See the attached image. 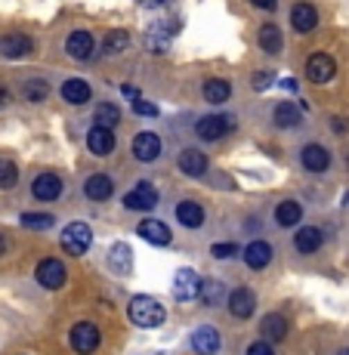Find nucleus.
<instances>
[{
    "instance_id": "nucleus-6",
    "label": "nucleus",
    "mask_w": 349,
    "mask_h": 355,
    "mask_svg": "<svg viewBox=\"0 0 349 355\" xmlns=\"http://www.w3.org/2000/svg\"><path fill=\"white\" fill-rule=\"evenodd\" d=\"M173 297L180 303H189V300L201 297V278H198L195 269H180L173 275Z\"/></svg>"
},
{
    "instance_id": "nucleus-48",
    "label": "nucleus",
    "mask_w": 349,
    "mask_h": 355,
    "mask_svg": "<svg viewBox=\"0 0 349 355\" xmlns=\"http://www.w3.org/2000/svg\"><path fill=\"white\" fill-rule=\"evenodd\" d=\"M337 355H349V349H340V352H337Z\"/></svg>"
},
{
    "instance_id": "nucleus-29",
    "label": "nucleus",
    "mask_w": 349,
    "mask_h": 355,
    "mask_svg": "<svg viewBox=\"0 0 349 355\" xmlns=\"http://www.w3.org/2000/svg\"><path fill=\"white\" fill-rule=\"evenodd\" d=\"M300 220H303V204H297V201H282V204L275 207V223H278V226L291 229V226H297Z\"/></svg>"
},
{
    "instance_id": "nucleus-2",
    "label": "nucleus",
    "mask_w": 349,
    "mask_h": 355,
    "mask_svg": "<svg viewBox=\"0 0 349 355\" xmlns=\"http://www.w3.org/2000/svg\"><path fill=\"white\" fill-rule=\"evenodd\" d=\"M59 244H62V250L68 257H84L93 244V232H90L87 223H68V226L62 229Z\"/></svg>"
},
{
    "instance_id": "nucleus-21",
    "label": "nucleus",
    "mask_w": 349,
    "mask_h": 355,
    "mask_svg": "<svg viewBox=\"0 0 349 355\" xmlns=\"http://www.w3.org/2000/svg\"><path fill=\"white\" fill-rule=\"evenodd\" d=\"M114 192V182H112V176H105V173H93L90 180L84 182V195L90 198V201H108Z\"/></svg>"
},
{
    "instance_id": "nucleus-44",
    "label": "nucleus",
    "mask_w": 349,
    "mask_h": 355,
    "mask_svg": "<svg viewBox=\"0 0 349 355\" xmlns=\"http://www.w3.org/2000/svg\"><path fill=\"white\" fill-rule=\"evenodd\" d=\"M282 87H284V90H297V80L287 78V80H282Z\"/></svg>"
},
{
    "instance_id": "nucleus-8",
    "label": "nucleus",
    "mask_w": 349,
    "mask_h": 355,
    "mask_svg": "<svg viewBox=\"0 0 349 355\" xmlns=\"http://www.w3.org/2000/svg\"><path fill=\"white\" fill-rule=\"evenodd\" d=\"M155 204H158V192H155L152 182H136V186L124 195L127 210H152Z\"/></svg>"
},
{
    "instance_id": "nucleus-3",
    "label": "nucleus",
    "mask_w": 349,
    "mask_h": 355,
    "mask_svg": "<svg viewBox=\"0 0 349 355\" xmlns=\"http://www.w3.org/2000/svg\"><path fill=\"white\" fill-rule=\"evenodd\" d=\"M99 343H102V334H99V327L90 322H78L68 331V346L78 355H93L99 349Z\"/></svg>"
},
{
    "instance_id": "nucleus-18",
    "label": "nucleus",
    "mask_w": 349,
    "mask_h": 355,
    "mask_svg": "<svg viewBox=\"0 0 349 355\" xmlns=\"http://www.w3.org/2000/svg\"><path fill=\"white\" fill-rule=\"evenodd\" d=\"M136 235L146 238V241L155 244V248H167L170 244V229L164 226L161 220H142L139 226H136Z\"/></svg>"
},
{
    "instance_id": "nucleus-33",
    "label": "nucleus",
    "mask_w": 349,
    "mask_h": 355,
    "mask_svg": "<svg viewBox=\"0 0 349 355\" xmlns=\"http://www.w3.org/2000/svg\"><path fill=\"white\" fill-rule=\"evenodd\" d=\"M127 46H130V34L124 28H114L102 37V50L105 53H121V50H127Z\"/></svg>"
},
{
    "instance_id": "nucleus-17",
    "label": "nucleus",
    "mask_w": 349,
    "mask_h": 355,
    "mask_svg": "<svg viewBox=\"0 0 349 355\" xmlns=\"http://www.w3.org/2000/svg\"><path fill=\"white\" fill-rule=\"evenodd\" d=\"M176 167H180L186 176H195V180H198V176L207 173L210 161H207V155L198 152V148H186V152L180 155V161H176Z\"/></svg>"
},
{
    "instance_id": "nucleus-25",
    "label": "nucleus",
    "mask_w": 349,
    "mask_h": 355,
    "mask_svg": "<svg viewBox=\"0 0 349 355\" xmlns=\"http://www.w3.org/2000/svg\"><path fill=\"white\" fill-rule=\"evenodd\" d=\"M257 40H259V50H263V53H272V56H278V53H282V46H284L282 28H278L275 22H266L263 28H259Z\"/></svg>"
},
{
    "instance_id": "nucleus-11",
    "label": "nucleus",
    "mask_w": 349,
    "mask_h": 355,
    "mask_svg": "<svg viewBox=\"0 0 349 355\" xmlns=\"http://www.w3.org/2000/svg\"><path fill=\"white\" fill-rule=\"evenodd\" d=\"M31 195L37 198V201H56V198H62V180H59L56 173H40V176H34Z\"/></svg>"
},
{
    "instance_id": "nucleus-22",
    "label": "nucleus",
    "mask_w": 349,
    "mask_h": 355,
    "mask_svg": "<svg viewBox=\"0 0 349 355\" xmlns=\"http://www.w3.org/2000/svg\"><path fill=\"white\" fill-rule=\"evenodd\" d=\"M272 121H275V127L291 130V127H300V124H303V112H300L293 102H278V105L272 108Z\"/></svg>"
},
{
    "instance_id": "nucleus-19",
    "label": "nucleus",
    "mask_w": 349,
    "mask_h": 355,
    "mask_svg": "<svg viewBox=\"0 0 349 355\" xmlns=\"http://www.w3.org/2000/svg\"><path fill=\"white\" fill-rule=\"evenodd\" d=\"M31 50H34V44L28 34H6V37H0V53H3L6 59H22V56H28Z\"/></svg>"
},
{
    "instance_id": "nucleus-30",
    "label": "nucleus",
    "mask_w": 349,
    "mask_h": 355,
    "mask_svg": "<svg viewBox=\"0 0 349 355\" xmlns=\"http://www.w3.org/2000/svg\"><path fill=\"white\" fill-rule=\"evenodd\" d=\"M232 96V87H229V80H223V78H210V80H204V99L210 102V105H223L225 99Z\"/></svg>"
},
{
    "instance_id": "nucleus-46",
    "label": "nucleus",
    "mask_w": 349,
    "mask_h": 355,
    "mask_svg": "<svg viewBox=\"0 0 349 355\" xmlns=\"http://www.w3.org/2000/svg\"><path fill=\"white\" fill-rule=\"evenodd\" d=\"M6 99H10V96H6V90H3V87H0V108L6 105Z\"/></svg>"
},
{
    "instance_id": "nucleus-5",
    "label": "nucleus",
    "mask_w": 349,
    "mask_h": 355,
    "mask_svg": "<svg viewBox=\"0 0 349 355\" xmlns=\"http://www.w3.org/2000/svg\"><path fill=\"white\" fill-rule=\"evenodd\" d=\"M34 278H37L40 288L59 291V288L65 284V266H62V259H56V257L40 259V263H37V272H34Z\"/></svg>"
},
{
    "instance_id": "nucleus-15",
    "label": "nucleus",
    "mask_w": 349,
    "mask_h": 355,
    "mask_svg": "<svg viewBox=\"0 0 349 355\" xmlns=\"http://www.w3.org/2000/svg\"><path fill=\"white\" fill-rule=\"evenodd\" d=\"M291 25L297 34H309L318 25V10L312 3H293L291 6Z\"/></svg>"
},
{
    "instance_id": "nucleus-7",
    "label": "nucleus",
    "mask_w": 349,
    "mask_h": 355,
    "mask_svg": "<svg viewBox=\"0 0 349 355\" xmlns=\"http://www.w3.org/2000/svg\"><path fill=\"white\" fill-rule=\"evenodd\" d=\"M334 74H337V62H334L327 53H312V56L306 59V78H309L312 84H327Z\"/></svg>"
},
{
    "instance_id": "nucleus-9",
    "label": "nucleus",
    "mask_w": 349,
    "mask_h": 355,
    "mask_svg": "<svg viewBox=\"0 0 349 355\" xmlns=\"http://www.w3.org/2000/svg\"><path fill=\"white\" fill-rule=\"evenodd\" d=\"M161 155V136L158 133H148V130H142V133L133 136V158L148 164L155 161Z\"/></svg>"
},
{
    "instance_id": "nucleus-26",
    "label": "nucleus",
    "mask_w": 349,
    "mask_h": 355,
    "mask_svg": "<svg viewBox=\"0 0 349 355\" xmlns=\"http://www.w3.org/2000/svg\"><path fill=\"white\" fill-rule=\"evenodd\" d=\"M259 334H263V340H272V343H282L287 337V318L278 315V312H269V315L259 322Z\"/></svg>"
},
{
    "instance_id": "nucleus-37",
    "label": "nucleus",
    "mask_w": 349,
    "mask_h": 355,
    "mask_svg": "<svg viewBox=\"0 0 349 355\" xmlns=\"http://www.w3.org/2000/svg\"><path fill=\"white\" fill-rule=\"evenodd\" d=\"M133 112L142 114V118H158V105H155V102H148V99H142V96L133 102Z\"/></svg>"
},
{
    "instance_id": "nucleus-16",
    "label": "nucleus",
    "mask_w": 349,
    "mask_h": 355,
    "mask_svg": "<svg viewBox=\"0 0 349 355\" xmlns=\"http://www.w3.org/2000/svg\"><path fill=\"white\" fill-rule=\"evenodd\" d=\"M114 133L108 127H99V124H93V130L87 133V148H90L93 155H99V158H105V155H112L114 152Z\"/></svg>"
},
{
    "instance_id": "nucleus-13",
    "label": "nucleus",
    "mask_w": 349,
    "mask_h": 355,
    "mask_svg": "<svg viewBox=\"0 0 349 355\" xmlns=\"http://www.w3.org/2000/svg\"><path fill=\"white\" fill-rule=\"evenodd\" d=\"M93 50H96V40L90 31H71L65 37V53L71 59H90Z\"/></svg>"
},
{
    "instance_id": "nucleus-27",
    "label": "nucleus",
    "mask_w": 349,
    "mask_h": 355,
    "mask_svg": "<svg viewBox=\"0 0 349 355\" xmlns=\"http://www.w3.org/2000/svg\"><path fill=\"white\" fill-rule=\"evenodd\" d=\"M321 232L316 226H306V229H300L297 235H293V248H297V254H316V250L321 248Z\"/></svg>"
},
{
    "instance_id": "nucleus-23",
    "label": "nucleus",
    "mask_w": 349,
    "mask_h": 355,
    "mask_svg": "<svg viewBox=\"0 0 349 355\" xmlns=\"http://www.w3.org/2000/svg\"><path fill=\"white\" fill-rule=\"evenodd\" d=\"M244 263H248L254 272L266 269V266L272 263V248H269V241H250L248 248H244Z\"/></svg>"
},
{
    "instance_id": "nucleus-10",
    "label": "nucleus",
    "mask_w": 349,
    "mask_h": 355,
    "mask_svg": "<svg viewBox=\"0 0 349 355\" xmlns=\"http://www.w3.org/2000/svg\"><path fill=\"white\" fill-rule=\"evenodd\" d=\"M254 309H257V293L250 291V288H235L229 293V312H232V318H250L254 315Z\"/></svg>"
},
{
    "instance_id": "nucleus-42",
    "label": "nucleus",
    "mask_w": 349,
    "mask_h": 355,
    "mask_svg": "<svg viewBox=\"0 0 349 355\" xmlns=\"http://www.w3.org/2000/svg\"><path fill=\"white\" fill-rule=\"evenodd\" d=\"M121 93H124V96H127L130 102H136V99H139V90H136V87H130V84L121 87Z\"/></svg>"
},
{
    "instance_id": "nucleus-47",
    "label": "nucleus",
    "mask_w": 349,
    "mask_h": 355,
    "mask_svg": "<svg viewBox=\"0 0 349 355\" xmlns=\"http://www.w3.org/2000/svg\"><path fill=\"white\" fill-rule=\"evenodd\" d=\"M3 250H6V241H3V235H0V254H3Z\"/></svg>"
},
{
    "instance_id": "nucleus-38",
    "label": "nucleus",
    "mask_w": 349,
    "mask_h": 355,
    "mask_svg": "<svg viewBox=\"0 0 349 355\" xmlns=\"http://www.w3.org/2000/svg\"><path fill=\"white\" fill-rule=\"evenodd\" d=\"M250 84H254V90H257V93H263L266 87L275 84V74H272V71H257L254 78H250Z\"/></svg>"
},
{
    "instance_id": "nucleus-31",
    "label": "nucleus",
    "mask_w": 349,
    "mask_h": 355,
    "mask_svg": "<svg viewBox=\"0 0 349 355\" xmlns=\"http://www.w3.org/2000/svg\"><path fill=\"white\" fill-rule=\"evenodd\" d=\"M93 121H96L99 127L114 130V127L121 124V108L112 105V102H99V105H96V112H93Z\"/></svg>"
},
{
    "instance_id": "nucleus-4",
    "label": "nucleus",
    "mask_w": 349,
    "mask_h": 355,
    "mask_svg": "<svg viewBox=\"0 0 349 355\" xmlns=\"http://www.w3.org/2000/svg\"><path fill=\"white\" fill-rule=\"evenodd\" d=\"M232 130H235V118H232V114H207V118H201L195 124L198 139H204V142L223 139V136H229Z\"/></svg>"
},
{
    "instance_id": "nucleus-45",
    "label": "nucleus",
    "mask_w": 349,
    "mask_h": 355,
    "mask_svg": "<svg viewBox=\"0 0 349 355\" xmlns=\"http://www.w3.org/2000/svg\"><path fill=\"white\" fill-rule=\"evenodd\" d=\"M139 3H142V6H161L164 0H139Z\"/></svg>"
},
{
    "instance_id": "nucleus-12",
    "label": "nucleus",
    "mask_w": 349,
    "mask_h": 355,
    "mask_svg": "<svg viewBox=\"0 0 349 355\" xmlns=\"http://www.w3.org/2000/svg\"><path fill=\"white\" fill-rule=\"evenodd\" d=\"M300 164H303L309 173H325V170L331 167V155H327L325 146L309 142V146H303V152H300Z\"/></svg>"
},
{
    "instance_id": "nucleus-39",
    "label": "nucleus",
    "mask_w": 349,
    "mask_h": 355,
    "mask_svg": "<svg viewBox=\"0 0 349 355\" xmlns=\"http://www.w3.org/2000/svg\"><path fill=\"white\" fill-rule=\"evenodd\" d=\"M248 355H275V352H272V343H266V340H257V343L248 349Z\"/></svg>"
},
{
    "instance_id": "nucleus-49",
    "label": "nucleus",
    "mask_w": 349,
    "mask_h": 355,
    "mask_svg": "<svg viewBox=\"0 0 349 355\" xmlns=\"http://www.w3.org/2000/svg\"><path fill=\"white\" fill-rule=\"evenodd\" d=\"M346 167H349V152H346Z\"/></svg>"
},
{
    "instance_id": "nucleus-20",
    "label": "nucleus",
    "mask_w": 349,
    "mask_h": 355,
    "mask_svg": "<svg viewBox=\"0 0 349 355\" xmlns=\"http://www.w3.org/2000/svg\"><path fill=\"white\" fill-rule=\"evenodd\" d=\"M59 93H62V99L68 102V105H87L90 96H93L90 84H87V80H80V78H68Z\"/></svg>"
},
{
    "instance_id": "nucleus-35",
    "label": "nucleus",
    "mask_w": 349,
    "mask_h": 355,
    "mask_svg": "<svg viewBox=\"0 0 349 355\" xmlns=\"http://www.w3.org/2000/svg\"><path fill=\"white\" fill-rule=\"evenodd\" d=\"M22 226L31 232H44L53 226V216L50 214H22Z\"/></svg>"
},
{
    "instance_id": "nucleus-14",
    "label": "nucleus",
    "mask_w": 349,
    "mask_h": 355,
    "mask_svg": "<svg viewBox=\"0 0 349 355\" xmlns=\"http://www.w3.org/2000/svg\"><path fill=\"white\" fill-rule=\"evenodd\" d=\"M191 349H195L198 355H216L220 352V331L210 324L198 327L195 334H191Z\"/></svg>"
},
{
    "instance_id": "nucleus-28",
    "label": "nucleus",
    "mask_w": 349,
    "mask_h": 355,
    "mask_svg": "<svg viewBox=\"0 0 349 355\" xmlns=\"http://www.w3.org/2000/svg\"><path fill=\"white\" fill-rule=\"evenodd\" d=\"M108 266H112V272H118V275H124L130 272V266H133V250H130V244L118 241L112 250H108Z\"/></svg>"
},
{
    "instance_id": "nucleus-41",
    "label": "nucleus",
    "mask_w": 349,
    "mask_h": 355,
    "mask_svg": "<svg viewBox=\"0 0 349 355\" xmlns=\"http://www.w3.org/2000/svg\"><path fill=\"white\" fill-rule=\"evenodd\" d=\"M254 6H259V10H269V12H275V6H278V0H250Z\"/></svg>"
},
{
    "instance_id": "nucleus-1",
    "label": "nucleus",
    "mask_w": 349,
    "mask_h": 355,
    "mask_svg": "<svg viewBox=\"0 0 349 355\" xmlns=\"http://www.w3.org/2000/svg\"><path fill=\"white\" fill-rule=\"evenodd\" d=\"M127 315L136 327H161L164 322H167V309H164L155 297H146V293H139V297L130 300Z\"/></svg>"
},
{
    "instance_id": "nucleus-36",
    "label": "nucleus",
    "mask_w": 349,
    "mask_h": 355,
    "mask_svg": "<svg viewBox=\"0 0 349 355\" xmlns=\"http://www.w3.org/2000/svg\"><path fill=\"white\" fill-rule=\"evenodd\" d=\"M201 300L207 306L223 303V284L220 282H201Z\"/></svg>"
},
{
    "instance_id": "nucleus-40",
    "label": "nucleus",
    "mask_w": 349,
    "mask_h": 355,
    "mask_svg": "<svg viewBox=\"0 0 349 355\" xmlns=\"http://www.w3.org/2000/svg\"><path fill=\"white\" fill-rule=\"evenodd\" d=\"M216 259H225V257H232L235 254V244H214V250H210Z\"/></svg>"
},
{
    "instance_id": "nucleus-43",
    "label": "nucleus",
    "mask_w": 349,
    "mask_h": 355,
    "mask_svg": "<svg viewBox=\"0 0 349 355\" xmlns=\"http://www.w3.org/2000/svg\"><path fill=\"white\" fill-rule=\"evenodd\" d=\"M334 130H337V133H343V130H349V121H343V118H334Z\"/></svg>"
},
{
    "instance_id": "nucleus-34",
    "label": "nucleus",
    "mask_w": 349,
    "mask_h": 355,
    "mask_svg": "<svg viewBox=\"0 0 349 355\" xmlns=\"http://www.w3.org/2000/svg\"><path fill=\"white\" fill-rule=\"evenodd\" d=\"M19 182V167L10 158H0V189H12Z\"/></svg>"
},
{
    "instance_id": "nucleus-32",
    "label": "nucleus",
    "mask_w": 349,
    "mask_h": 355,
    "mask_svg": "<svg viewBox=\"0 0 349 355\" xmlns=\"http://www.w3.org/2000/svg\"><path fill=\"white\" fill-rule=\"evenodd\" d=\"M22 96L28 102H44L46 96H50V84H46L44 78H31L22 84Z\"/></svg>"
},
{
    "instance_id": "nucleus-24",
    "label": "nucleus",
    "mask_w": 349,
    "mask_h": 355,
    "mask_svg": "<svg viewBox=\"0 0 349 355\" xmlns=\"http://www.w3.org/2000/svg\"><path fill=\"white\" fill-rule=\"evenodd\" d=\"M176 220L186 229H201L204 226V207L198 201H180L176 204Z\"/></svg>"
}]
</instances>
